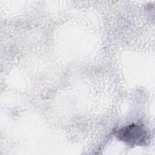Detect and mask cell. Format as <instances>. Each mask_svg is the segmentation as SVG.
Masks as SVG:
<instances>
[{"label": "cell", "mask_w": 155, "mask_h": 155, "mask_svg": "<svg viewBox=\"0 0 155 155\" xmlns=\"http://www.w3.org/2000/svg\"><path fill=\"white\" fill-rule=\"evenodd\" d=\"M116 136L125 143L138 145L146 140L147 133L142 125L133 124L118 130Z\"/></svg>", "instance_id": "1"}]
</instances>
